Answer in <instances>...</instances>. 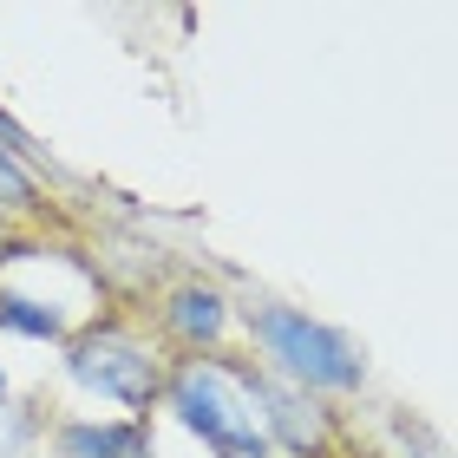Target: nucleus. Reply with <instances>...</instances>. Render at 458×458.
I'll return each instance as SVG.
<instances>
[{"label":"nucleus","instance_id":"10","mask_svg":"<svg viewBox=\"0 0 458 458\" xmlns=\"http://www.w3.org/2000/svg\"><path fill=\"white\" fill-rule=\"evenodd\" d=\"M0 393H7V380H0Z\"/></svg>","mask_w":458,"mask_h":458},{"label":"nucleus","instance_id":"9","mask_svg":"<svg viewBox=\"0 0 458 458\" xmlns=\"http://www.w3.org/2000/svg\"><path fill=\"white\" fill-rule=\"evenodd\" d=\"M0 144H7V151H27V131H20L7 112H0Z\"/></svg>","mask_w":458,"mask_h":458},{"label":"nucleus","instance_id":"2","mask_svg":"<svg viewBox=\"0 0 458 458\" xmlns=\"http://www.w3.org/2000/svg\"><path fill=\"white\" fill-rule=\"evenodd\" d=\"M256 335H262V347L276 353L295 380H308V386H353V380H360V353H353V341H341L335 327L295 315V308H262V315H256Z\"/></svg>","mask_w":458,"mask_h":458},{"label":"nucleus","instance_id":"1","mask_svg":"<svg viewBox=\"0 0 458 458\" xmlns=\"http://www.w3.org/2000/svg\"><path fill=\"white\" fill-rule=\"evenodd\" d=\"M171 400H177V412H183V426L203 432V439H210L216 452H229V458H262V452H268V432H262L256 393H249L242 380H229L223 367L191 360V367L177 373Z\"/></svg>","mask_w":458,"mask_h":458},{"label":"nucleus","instance_id":"4","mask_svg":"<svg viewBox=\"0 0 458 458\" xmlns=\"http://www.w3.org/2000/svg\"><path fill=\"white\" fill-rule=\"evenodd\" d=\"M256 400L268 406V420H276V432H282V445L288 452H321L327 445V426H321V412L315 406H301L295 393H268V386H256Z\"/></svg>","mask_w":458,"mask_h":458},{"label":"nucleus","instance_id":"6","mask_svg":"<svg viewBox=\"0 0 458 458\" xmlns=\"http://www.w3.org/2000/svg\"><path fill=\"white\" fill-rule=\"evenodd\" d=\"M144 432L131 426H72L66 432V458H138Z\"/></svg>","mask_w":458,"mask_h":458},{"label":"nucleus","instance_id":"5","mask_svg":"<svg viewBox=\"0 0 458 458\" xmlns=\"http://www.w3.org/2000/svg\"><path fill=\"white\" fill-rule=\"evenodd\" d=\"M164 315H171V327H177L183 341H216V335H223V321H229L216 288H177Z\"/></svg>","mask_w":458,"mask_h":458},{"label":"nucleus","instance_id":"7","mask_svg":"<svg viewBox=\"0 0 458 458\" xmlns=\"http://www.w3.org/2000/svg\"><path fill=\"white\" fill-rule=\"evenodd\" d=\"M0 321H7V327H20V335H33V341H59V315H47L39 301L0 295Z\"/></svg>","mask_w":458,"mask_h":458},{"label":"nucleus","instance_id":"8","mask_svg":"<svg viewBox=\"0 0 458 458\" xmlns=\"http://www.w3.org/2000/svg\"><path fill=\"white\" fill-rule=\"evenodd\" d=\"M27 197H33V183H27V177H20L13 164H7V151H0V210H20Z\"/></svg>","mask_w":458,"mask_h":458},{"label":"nucleus","instance_id":"3","mask_svg":"<svg viewBox=\"0 0 458 458\" xmlns=\"http://www.w3.org/2000/svg\"><path fill=\"white\" fill-rule=\"evenodd\" d=\"M72 380L92 386V393H106V400L144 406V400L157 393V367H151V353H144L138 341H124V335H92V341L72 347Z\"/></svg>","mask_w":458,"mask_h":458}]
</instances>
